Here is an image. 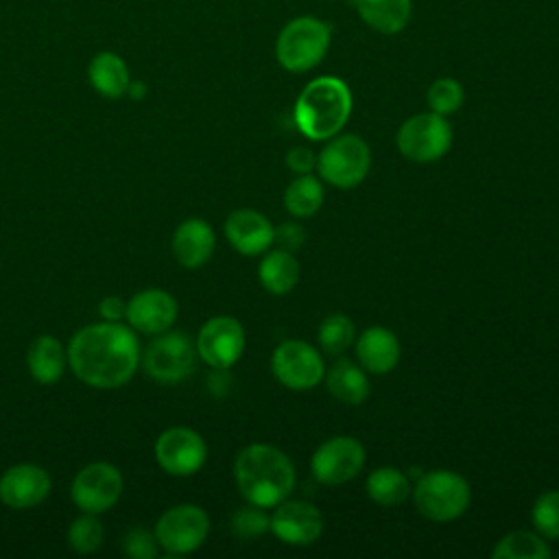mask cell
Instances as JSON below:
<instances>
[{
    "mask_svg": "<svg viewBox=\"0 0 559 559\" xmlns=\"http://www.w3.org/2000/svg\"><path fill=\"white\" fill-rule=\"evenodd\" d=\"M365 465V448L358 439L341 435L323 441L310 461V469L321 485H343L358 476Z\"/></svg>",
    "mask_w": 559,
    "mask_h": 559,
    "instance_id": "obj_14",
    "label": "cell"
},
{
    "mask_svg": "<svg viewBox=\"0 0 559 559\" xmlns=\"http://www.w3.org/2000/svg\"><path fill=\"white\" fill-rule=\"evenodd\" d=\"M371 166V151L360 135L336 133L317 155L319 179L334 188L358 186Z\"/></svg>",
    "mask_w": 559,
    "mask_h": 559,
    "instance_id": "obj_7",
    "label": "cell"
},
{
    "mask_svg": "<svg viewBox=\"0 0 559 559\" xmlns=\"http://www.w3.org/2000/svg\"><path fill=\"white\" fill-rule=\"evenodd\" d=\"M531 520L535 531L544 539H559V491L557 489H548L542 496H537L531 509Z\"/></svg>",
    "mask_w": 559,
    "mask_h": 559,
    "instance_id": "obj_31",
    "label": "cell"
},
{
    "mask_svg": "<svg viewBox=\"0 0 559 559\" xmlns=\"http://www.w3.org/2000/svg\"><path fill=\"white\" fill-rule=\"evenodd\" d=\"M271 528V518L266 515V511L262 507H255L251 502H247V507H240L234 515H231V533L238 539H253L264 535Z\"/></svg>",
    "mask_w": 559,
    "mask_h": 559,
    "instance_id": "obj_33",
    "label": "cell"
},
{
    "mask_svg": "<svg viewBox=\"0 0 559 559\" xmlns=\"http://www.w3.org/2000/svg\"><path fill=\"white\" fill-rule=\"evenodd\" d=\"M493 559H548L550 548L539 533L513 531L496 542L491 550Z\"/></svg>",
    "mask_w": 559,
    "mask_h": 559,
    "instance_id": "obj_28",
    "label": "cell"
},
{
    "mask_svg": "<svg viewBox=\"0 0 559 559\" xmlns=\"http://www.w3.org/2000/svg\"><path fill=\"white\" fill-rule=\"evenodd\" d=\"M68 367V349L52 334H39L26 349V369L39 384H57Z\"/></svg>",
    "mask_w": 559,
    "mask_h": 559,
    "instance_id": "obj_21",
    "label": "cell"
},
{
    "mask_svg": "<svg viewBox=\"0 0 559 559\" xmlns=\"http://www.w3.org/2000/svg\"><path fill=\"white\" fill-rule=\"evenodd\" d=\"M354 352L358 365L365 371L380 376L395 369L400 360V341L391 330L382 325H371L362 330L360 336L354 341Z\"/></svg>",
    "mask_w": 559,
    "mask_h": 559,
    "instance_id": "obj_20",
    "label": "cell"
},
{
    "mask_svg": "<svg viewBox=\"0 0 559 559\" xmlns=\"http://www.w3.org/2000/svg\"><path fill=\"white\" fill-rule=\"evenodd\" d=\"M304 240H306V231L297 223H282L273 236V242H277L280 249H286V251L299 249Z\"/></svg>",
    "mask_w": 559,
    "mask_h": 559,
    "instance_id": "obj_36",
    "label": "cell"
},
{
    "mask_svg": "<svg viewBox=\"0 0 559 559\" xmlns=\"http://www.w3.org/2000/svg\"><path fill=\"white\" fill-rule=\"evenodd\" d=\"M105 539V526L94 513H81L66 533L68 546L76 555H92L103 546Z\"/></svg>",
    "mask_w": 559,
    "mask_h": 559,
    "instance_id": "obj_29",
    "label": "cell"
},
{
    "mask_svg": "<svg viewBox=\"0 0 559 559\" xmlns=\"http://www.w3.org/2000/svg\"><path fill=\"white\" fill-rule=\"evenodd\" d=\"M179 304L164 288H144L127 301V325L140 334L155 336L170 330L177 321Z\"/></svg>",
    "mask_w": 559,
    "mask_h": 559,
    "instance_id": "obj_16",
    "label": "cell"
},
{
    "mask_svg": "<svg viewBox=\"0 0 559 559\" xmlns=\"http://www.w3.org/2000/svg\"><path fill=\"white\" fill-rule=\"evenodd\" d=\"M413 500L424 518L432 522H452L467 511L472 491L461 474L432 469L415 483Z\"/></svg>",
    "mask_w": 559,
    "mask_h": 559,
    "instance_id": "obj_5",
    "label": "cell"
},
{
    "mask_svg": "<svg viewBox=\"0 0 559 559\" xmlns=\"http://www.w3.org/2000/svg\"><path fill=\"white\" fill-rule=\"evenodd\" d=\"M245 345H247V338H245L242 323L227 314L207 319L201 325L194 341L199 358L218 371L238 362V358L245 352Z\"/></svg>",
    "mask_w": 559,
    "mask_h": 559,
    "instance_id": "obj_13",
    "label": "cell"
},
{
    "mask_svg": "<svg viewBox=\"0 0 559 559\" xmlns=\"http://www.w3.org/2000/svg\"><path fill=\"white\" fill-rule=\"evenodd\" d=\"M214 247L216 234L203 218H186L177 225L170 240L173 255L183 269H201L205 262H210Z\"/></svg>",
    "mask_w": 559,
    "mask_h": 559,
    "instance_id": "obj_19",
    "label": "cell"
},
{
    "mask_svg": "<svg viewBox=\"0 0 559 559\" xmlns=\"http://www.w3.org/2000/svg\"><path fill=\"white\" fill-rule=\"evenodd\" d=\"M122 552L131 559H155L159 555V544L155 531L144 526H133L122 535Z\"/></svg>",
    "mask_w": 559,
    "mask_h": 559,
    "instance_id": "obj_34",
    "label": "cell"
},
{
    "mask_svg": "<svg viewBox=\"0 0 559 559\" xmlns=\"http://www.w3.org/2000/svg\"><path fill=\"white\" fill-rule=\"evenodd\" d=\"M330 41H332V28L328 22L312 15L295 17L286 22L277 35V41H275L277 63L293 74L308 72L323 61V57L328 55Z\"/></svg>",
    "mask_w": 559,
    "mask_h": 559,
    "instance_id": "obj_4",
    "label": "cell"
},
{
    "mask_svg": "<svg viewBox=\"0 0 559 559\" xmlns=\"http://www.w3.org/2000/svg\"><path fill=\"white\" fill-rule=\"evenodd\" d=\"M325 386L330 391V395L343 404H362L369 397V380L362 367H358L356 362L341 358L336 360L328 373H325Z\"/></svg>",
    "mask_w": 559,
    "mask_h": 559,
    "instance_id": "obj_24",
    "label": "cell"
},
{
    "mask_svg": "<svg viewBox=\"0 0 559 559\" xmlns=\"http://www.w3.org/2000/svg\"><path fill=\"white\" fill-rule=\"evenodd\" d=\"M50 489L52 478L37 463H15L0 476V502L15 511L39 507Z\"/></svg>",
    "mask_w": 559,
    "mask_h": 559,
    "instance_id": "obj_15",
    "label": "cell"
},
{
    "mask_svg": "<svg viewBox=\"0 0 559 559\" xmlns=\"http://www.w3.org/2000/svg\"><path fill=\"white\" fill-rule=\"evenodd\" d=\"M352 114V92L338 76H317L297 96L293 118L308 140H330Z\"/></svg>",
    "mask_w": 559,
    "mask_h": 559,
    "instance_id": "obj_3",
    "label": "cell"
},
{
    "mask_svg": "<svg viewBox=\"0 0 559 559\" xmlns=\"http://www.w3.org/2000/svg\"><path fill=\"white\" fill-rule=\"evenodd\" d=\"M70 371L92 389H120L140 367L138 332L122 321H98L79 328L68 343Z\"/></svg>",
    "mask_w": 559,
    "mask_h": 559,
    "instance_id": "obj_1",
    "label": "cell"
},
{
    "mask_svg": "<svg viewBox=\"0 0 559 559\" xmlns=\"http://www.w3.org/2000/svg\"><path fill=\"white\" fill-rule=\"evenodd\" d=\"M87 81L90 85L105 98H122L131 83L127 61L111 50L96 52L87 63Z\"/></svg>",
    "mask_w": 559,
    "mask_h": 559,
    "instance_id": "obj_22",
    "label": "cell"
},
{
    "mask_svg": "<svg viewBox=\"0 0 559 559\" xmlns=\"http://www.w3.org/2000/svg\"><path fill=\"white\" fill-rule=\"evenodd\" d=\"M197 347L186 332L166 330L155 334L153 341L142 349V371L159 384H179L190 378L197 369Z\"/></svg>",
    "mask_w": 559,
    "mask_h": 559,
    "instance_id": "obj_6",
    "label": "cell"
},
{
    "mask_svg": "<svg viewBox=\"0 0 559 559\" xmlns=\"http://www.w3.org/2000/svg\"><path fill=\"white\" fill-rule=\"evenodd\" d=\"M273 236L275 227L258 210L240 207L225 218V238L242 255H258L269 251Z\"/></svg>",
    "mask_w": 559,
    "mask_h": 559,
    "instance_id": "obj_18",
    "label": "cell"
},
{
    "mask_svg": "<svg viewBox=\"0 0 559 559\" xmlns=\"http://www.w3.org/2000/svg\"><path fill=\"white\" fill-rule=\"evenodd\" d=\"M271 371L286 389L310 391L323 380L325 365L319 349L304 341L290 338L275 347L271 356Z\"/></svg>",
    "mask_w": 559,
    "mask_h": 559,
    "instance_id": "obj_11",
    "label": "cell"
},
{
    "mask_svg": "<svg viewBox=\"0 0 559 559\" xmlns=\"http://www.w3.org/2000/svg\"><path fill=\"white\" fill-rule=\"evenodd\" d=\"M155 537L159 550L166 555H190L203 546L210 535V515L199 504L168 507L155 522Z\"/></svg>",
    "mask_w": 559,
    "mask_h": 559,
    "instance_id": "obj_8",
    "label": "cell"
},
{
    "mask_svg": "<svg viewBox=\"0 0 559 559\" xmlns=\"http://www.w3.org/2000/svg\"><path fill=\"white\" fill-rule=\"evenodd\" d=\"M452 146V127L445 116L426 111L411 116L397 131L400 153L417 164L441 159Z\"/></svg>",
    "mask_w": 559,
    "mask_h": 559,
    "instance_id": "obj_10",
    "label": "cell"
},
{
    "mask_svg": "<svg viewBox=\"0 0 559 559\" xmlns=\"http://www.w3.org/2000/svg\"><path fill=\"white\" fill-rule=\"evenodd\" d=\"M153 452H155L157 465L166 474L179 476V478L197 474L207 461L205 439L188 426L166 428L157 437Z\"/></svg>",
    "mask_w": 559,
    "mask_h": 559,
    "instance_id": "obj_12",
    "label": "cell"
},
{
    "mask_svg": "<svg viewBox=\"0 0 559 559\" xmlns=\"http://www.w3.org/2000/svg\"><path fill=\"white\" fill-rule=\"evenodd\" d=\"M321 511L306 500H282L271 513V528L277 539L290 546H310L323 533Z\"/></svg>",
    "mask_w": 559,
    "mask_h": 559,
    "instance_id": "obj_17",
    "label": "cell"
},
{
    "mask_svg": "<svg viewBox=\"0 0 559 559\" xmlns=\"http://www.w3.org/2000/svg\"><path fill=\"white\" fill-rule=\"evenodd\" d=\"M286 166L295 175H308L317 168V155L308 146H293L286 153Z\"/></svg>",
    "mask_w": 559,
    "mask_h": 559,
    "instance_id": "obj_35",
    "label": "cell"
},
{
    "mask_svg": "<svg viewBox=\"0 0 559 559\" xmlns=\"http://www.w3.org/2000/svg\"><path fill=\"white\" fill-rule=\"evenodd\" d=\"M124 310H127V304L120 297H116V295L103 297L98 301V314L103 317V321H122L124 319Z\"/></svg>",
    "mask_w": 559,
    "mask_h": 559,
    "instance_id": "obj_37",
    "label": "cell"
},
{
    "mask_svg": "<svg viewBox=\"0 0 559 559\" xmlns=\"http://www.w3.org/2000/svg\"><path fill=\"white\" fill-rule=\"evenodd\" d=\"M360 20L382 35L402 33L413 17V0H354Z\"/></svg>",
    "mask_w": 559,
    "mask_h": 559,
    "instance_id": "obj_23",
    "label": "cell"
},
{
    "mask_svg": "<svg viewBox=\"0 0 559 559\" xmlns=\"http://www.w3.org/2000/svg\"><path fill=\"white\" fill-rule=\"evenodd\" d=\"M317 341L325 354L336 356V354H343L356 341V328L349 317L334 312L321 321Z\"/></svg>",
    "mask_w": 559,
    "mask_h": 559,
    "instance_id": "obj_30",
    "label": "cell"
},
{
    "mask_svg": "<svg viewBox=\"0 0 559 559\" xmlns=\"http://www.w3.org/2000/svg\"><path fill=\"white\" fill-rule=\"evenodd\" d=\"M426 98H428L430 111L441 114V116H450V114L461 109V105L465 100V92H463V85L456 79L441 76L428 87Z\"/></svg>",
    "mask_w": 559,
    "mask_h": 559,
    "instance_id": "obj_32",
    "label": "cell"
},
{
    "mask_svg": "<svg viewBox=\"0 0 559 559\" xmlns=\"http://www.w3.org/2000/svg\"><path fill=\"white\" fill-rule=\"evenodd\" d=\"M258 277L271 295L290 293L299 280V264L293 251H286V249L269 251L258 266Z\"/></svg>",
    "mask_w": 559,
    "mask_h": 559,
    "instance_id": "obj_25",
    "label": "cell"
},
{
    "mask_svg": "<svg viewBox=\"0 0 559 559\" xmlns=\"http://www.w3.org/2000/svg\"><path fill=\"white\" fill-rule=\"evenodd\" d=\"M234 480L240 496L262 509L275 507L295 489L293 461L271 443H249L234 461Z\"/></svg>",
    "mask_w": 559,
    "mask_h": 559,
    "instance_id": "obj_2",
    "label": "cell"
},
{
    "mask_svg": "<svg viewBox=\"0 0 559 559\" xmlns=\"http://www.w3.org/2000/svg\"><path fill=\"white\" fill-rule=\"evenodd\" d=\"M146 92H148V87H146L144 81H133V79H131V83H129L124 96H129L131 100H142V98L146 96Z\"/></svg>",
    "mask_w": 559,
    "mask_h": 559,
    "instance_id": "obj_38",
    "label": "cell"
},
{
    "mask_svg": "<svg viewBox=\"0 0 559 559\" xmlns=\"http://www.w3.org/2000/svg\"><path fill=\"white\" fill-rule=\"evenodd\" d=\"M323 186L314 175H297L284 190V207L297 218H310L323 205Z\"/></svg>",
    "mask_w": 559,
    "mask_h": 559,
    "instance_id": "obj_26",
    "label": "cell"
},
{
    "mask_svg": "<svg viewBox=\"0 0 559 559\" xmlns=\"http://www.w3.org/2000/svg\"><path fill=\"white\" fill-rule=\"evenodd\" d=\"M367 493L380 507H397L411 496V483L397 467H378L367 478Z\"/></svg>",
    "mask_w": 559,
    "mask_h": 559,
    "instance_id": "obj_27",
    "label": "cell"
},
{
    "mask_svg": "<svg viewBox=\"0 0 559 559\" xmlns=\"http://www.w3.org/2000/svg\"><path fill=\"white\" fill-rule=\"evenodd\" d=\"M124 480L116 465L94 461L83 465L70 485V498L81 513H107L122 498Z\"/></svg>",
    "mask_w": 559,
    "mask_h": 559,
    "instance_id": "obj_9",
    "label": "cell"
}]
</instances>
